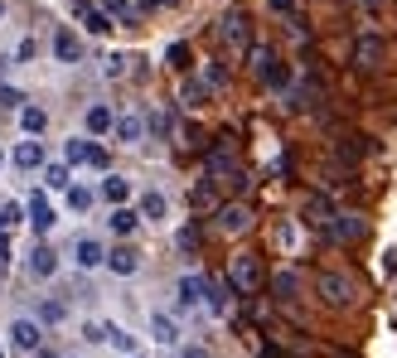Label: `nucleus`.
Here are the masks:
<instances>
[{
    "mask_svg": "<svg viewBox=\"0 0 397 358\" xmlns=\"http://www.w3.org/2000/svg\"><path fill=\"white\" fill-rule=\"evenodd\" d=\"M228 286H233L238 295H257V286H262V262H257L252 252H238L233 267H228Z\"/></svg>",
    "mask_w": 397,
    "mask_h": 358,
    "instance_id": "obj_1",
    "label": "nucleus"
},
{
    "mask_svg": "<svg viewBox=\"0 0 397 358\" xmlns=\"http://www.w3.org/2000/svg\"><path fill=\"white\" fill-rule=\"evenodd\" d=\"M5 257H10V242H5V233H0V262H5Z\"/></svg>",
    "mask_w": 397,
    "mask_h": 358,
    "instance_id": "obj_38",
    "label": "nucleus"
},
{
    "mask_svg": "<svg viewBox=\"0 0 397 358\" xmlns=\"http://www.w3.org/2000/svg\"><path fill=\"white\" fill-rule=\"evenodd\" d=\"M107 10H111L116 20H136V5H131V0H107Z\"/></svg>",
    "mask_w": 397,
    "mask_h": 358,
    "instance_id": "obj_31",
    "label": "nucleus"
},
{
    "mask_svg": "<svg viewBox=\"0 0 397 358\" xmlns=\"http://www.w3.org/2000/svg\"><path fill=\"white\" fill-rule=\"evenodd\" d=\"M68 208H73V213L93 208V189H68Z\"/></svg>",
    "mask_w": 397,
    "mask_h": 358,
    "instance_id": "obj_28",
    "label": "nucleus"
},
{
    "mask_svg": "<svg viewBox=\"0 0 397 358\" xmlns=\"http://www.w3.org/2000/svg\"><path fill=\"white\" fill-rule=\"evenodd\" d=\"M320 295H325L329 305H349V300H354V281L339 276V271H325V276H320Z\"/></svg>",
    "mask_w": 397,
    "mask_h": 358,
    "instance_id": "obj_3",
    "label": "nucleus"
},
{
    "mask_svg": "<svg viewBox=\"0 0 397 358\" xmlns=\"http://www.w3.org/2000/svg\"><path fill=\"white\" fill-rule=\"evenodd\" d=\"M20 126H24V131H29V136H39V131H44V126H49V116H44V111H39V107H20Z\"/></svg>",
    "mask_w": 397,
    "mask_h": 358,
    "instance_id": "obj_22",
    "label": "nucleus"
},
{
    "mask_svg": "<svg viewBox=\"0 0 397 358\" xmlns=\"http://www.w3.org/2000/svg\"><path fill=\"white\" fill-rule=\"evenodd\" d=\"M136 223H141V213H136V208H126V203H121V208H111V233H121V238H126V233H136Z\"/></svg>",
    "mask_w": 397,
    "mask_h": 358,
    "instance_id": "obj_20",
    "label": "nucleus"
},
{
    "mask_svg": "<svg viewBox=\"0 0 397 358\" xmlns=\"http://www.w3.org/2000/svg\"><path fill=\"white\" fill-rule=\"evenodd\" d=\"M63 315H68L63 300H44V305H39V325H63Z\"/></svg>",
    "mask_w": 397,
    "mask_h": 358,
    "instance_id": "obj_24",
    "label": "nucleus"
},
{
    "mask_svg": "<svg viewBox=\"0 0 397 358\" xmlns=\"http://www.w3.org/2000/svg\"><path fill=\"white\" fill-rule=\"evenodd\" d=\"M272 10H277V15H286V10H296V0H272Z\"/></svg>",
    "mask_w": 397,
    "mask_h": 358,
    "instance_id": "obj_36",
    "label": "nucleus"
},
{
    "mask_svg": "<svg viewBox=\"0 0 397 358\" xmlns=\"http://www.w3.org/2000/svg\"><path fill=\"white\" fill-rule=\"evenodd\" d=\"M146 5H170V0H146Z\"/></svg>",
    "mask_w": 397,
    "mask_h": 358,
    "instance_id": "obj_39",
    "label": "nucleus"
},
{
    "mask_svg": "<svg viewBox=\"0 0 397 358\" xmlns=\"http://www.w3.org/2000/svg\"><path fill=\"white\" fill-rule=\"evenodd\" d=\"M10 165H15V170H44V146H39V141H20V146L10 150Z\"/></svg>",
    "mask_w": 397,
    "mask_h": 358,
    "instance_id": "obj_5",
    "label": "nucleus"
},
{
    "mask_svg": "<svg viewBox=\"0 0 397 358\" xmlns=\"http://www.w3.org/2000/svg\"><path fill=\"white\" fill-rule=\"evenodd\" d=\"M107 339H111L121 354H136V339H131V334H121V329H107Z\"/></svg>",
    "mask_w": 397,
    "mask_h": 358,
    "instance_id": "obj_30",
    "label": "nucleus"
},
{
    "mask_svg": "<svg viewBox=\"0 0 397 358\" xmlns=\"http://www.w3.org/2000/svg\"><path fill=\"white\" fill-rule=\"evenodd\" d=\"M83 126H88L93 136H111L116 116H111V107H107V102H93V107H88V116H83Z\"/></svg>",
    "mask_w": 397,
    "mask_h": 358,
    "instance_id": "obj_10",
    "label": "nucleus"
},
{
    "mask_svg": "<svg viewBox=\"0 0 397 358\" xmlns=\"http://www.w3.org/2000/svg\"><path fill=\"white\" fill-rule=\"evenodd\" d=\"M29 271H34V276H54V271H59V252H54V247H34Z\"/></svg>",
    "mask_w": 397,
    "mask_h": 358,
    "instance_id": "obj_17",
    "label": "nucleus"
},
{
    "mask_svg": "<svg viewBox=\"0 0 397 358\" xmlns=\"http://www.w3.org/2000/svg\"><path fill=\"white\" fill-rule=\"evenodd\" d=\"M185 102H189V107H198V102H203V88H198V83H189V88H185Z\"/></svg>",
    "mask_w": 397,
    "mask_h": 358,
    "instance_id": "obj_35",
    "label": "nucleus"
},
{
    "mask_svg": "<svg viewBox=\"0 0 397 358\" xmlns=\"http://www.w3.org/2000/svg\"><path fill=\"white\" fill-rule=\"evenodd\" d=\"M233 165H238V141H233V136H223V141L208 150V170H213V175H228Z\"/></svg>",
    "mask_w": 397,
    "mask_h": 358,
    "instance_id": "obj_6",
    "label": "nucleus"
},
{
    "mask_svg": "<svg viewBox=\"0 0 397 358\" xmlns=\"http://www.w3.org/2000/svg\"><path fill=\"white\" fill-rule=\"evenodd\" d=\"M223 39L242 54V49H247V20H242V15H228V20H223Z\"/></svg>",
    "mask_w": 397,
    "mask_h": 358,
    "instance_id": "obj_13",
    "label": "nucleus"
},
{
    "mask_svg": "<svg viewBox=\"0 0 397 358\" xmlns=\"http://www.w3.org/2000/svg\"><path fill=\"white\" fill-rule=\"evenodd\" d=\"M170 68H189V49H185V44L170 49Z\"/></svg>",
    "mask_w": 397,
    "mask_h": 358,
    "instance_id": "obj_33",
    "label": "nucleus"
},
{
    "mask_svg": "<svg viewBox=\"0 0 397 358\" xmlns=\"http://www.w3.org/2000/svg\"><path fill=\"white\" fill-rule=\"evenodd\" d=\"M218 228L233 233V238L247 233V228H252V208H247V203H223V208H218Z\"/></svg>",
    "mask_w": 397,
    "mask_h": 358,
    "instance_id": "obj_4",
    "label": "nucleus"
},
{
    "mask_svg": "<svg viewBox=\"0 0 397 358\" xmlns=\"http://www.w3.org/2000/svg\"><path fill=\"white\" fill-rule=\"evenodd\" d=\"M39 344H44V325H39V320H29V315H15V320H10V349L34 354Z\"/></svg>",
    "mask_w": 397,
    "mask_h": 358,
    "instance_id": "obj_2",
    "label": "nucleus"
},
{
    "mask_svg": "<svg viewBox=\"0 0 397 358\" xmlns=\"http://www.w3.org/2000/svg\"><path fill=\"white\" fill-rule=\"evenodd\" d=\"M0 15H5V0H0Z\"/></svg>",
    "mask_w": 397,
    "mask_h": 358,
    "instance_id": "obj_40",
    "label": "nucleus"
},
{
    "mask_svg": "<svg viewBox=\"0 0 397 358\" xmlns=\"http://www.w3.org/2000/svg\"><path fill=\"white\" fill-rule=\"evenodd\" d=\"M180 358H208V349H185Z\"/></svg>",
    "mask_w": 397,
    "mask_h": 358,
    "instance_id": "obj_37",
    "label": "nucleus"
},
{
    "mask_svg": "<svg viewBox=\"0 0 397 358\" xmlns=\"http://www.w3.org/2000/svg\"><path fill=\"white\" fill-rule=\"evenodd\" d=\"M68 358H73V354H68Z\"/></svg>",
    "mask_w": 397,
    "mask_h": 358,
    "instance_id": "obj_42",
    "label": "nucleus"
},
{
    "mask_svg": "<svg viewBox=\"0 0 397 358\" xmlns=\"http://www.w3.org/2000/svg\"><path fill=\"white\" fill-rule=\"evenodd\" d=\"M305 213H310V223H329V218H334V208H329L325 199H310V203H305Z\"/></svg>",
    "mask_w": 397,
    "mask_h": 358,
    "instance_id": "obj_27",
    "label": "nucleus"
},
{
    "mask_svg": "<svg viewBox=\"0 0 397 358\" xmlns=\"http://www.w3.org/2000/svg\"><path fill=\"white\" fill-rule=\"evenodd\" d=\"M44 189H68V165H44Z\"/></svg>",
    "mask_w": 397,
    "mask_h": 358,
    "instance_id": "obj_26",
    "label": "nucleus"
},
{
    "mask_svg": "<svg viewBox=\"0 0 397 358\" xmlns=\"http://www.w3.org/2000/svg\"><path fill=\"white\" fill-rule=\"evenodd\" d=\"M325 228H329V238H334V242H359V238H364V223H359L354 213H334Z\"/></svg>",
    "mask_w": 397,
    "mask_h": 358,
    "instance_id": "obj_7",
    "label": "nucleus"
},
{
    "mask_svg": "<svg viewBox=\"0 0 397 358\" xmlns=\"http://www.w3.org/2000/svg\"><path fill=\"white\" fill-rule=\"evenodd\" d=\"M383 59V39H359V49H354V63L359 68H373Z\"/></svg>",
    "mask_w": 397,
    "mask_h": 358,
    "instance_id": "obj_18",
    "label": "nucleus"
},
{
    "mask_svg": "<svg viewBox=\"0 0 397 358\" xmlns=\"http://www.w3.org/2000/svg\"><path fill=\"white\" fill-rule=\"evenodd\" d=\"M63 155H68V165H83V160H88V141H68Z\"/></svg>",
    "mask_w": 397,
    "mask_h": 358,
    "instance_id": "obj_29",
    "label": "nucleus"
},
{
    "mask_svg": "<svg viewBox=\"0 0 397 358\" xmlns=\"http://www.w3.org/2000/svg\"><path fill=\"white\" fill-rule=\"evenodd\" d=\"M0 358H5V349H0Z\"/></svg>",
    "mask_w": 397,
    "mask_h": 358,
    "instance_id": "obj_41",
    "label": "nucleus"
},
{
    "mask_svg": "<svg viewBox=\"0 0 397 358\" xmlns=\"http://www.w3.org/2000/svg\"><path fill=\"white\" fill-rule=\"evenodd\" d=\"M73 262H78L83 271H93V267L107 262V247H102L98 238H78V242H73Z\"/></svg>",
    "mask_w": 397,
    "mask_h": 358,
    "instance_id": "obj_8",
    "label": "nucleus"
},
{
    "mask_svg": "<svg viewBox=\"0 0 397 358\" xmlns=\"http://www.w3.org/2000/svg\"><path fill=\"white\" fill-rule=\"evenodd\" d=\"M102 199L121 208V203L131 199V179H121V175H107V184H102Z\"/></svg>",
    "mask_w": 397,
    "mask_h": 358,
    "instance_id": "obj_15",
    "label": "nucleus"
},
{
    "mask_svg": "<svg viewBox=\"0 0 397 358\" xmlns=\"http://www.w3.org/2000/svg\"><path fill=\"white\" fill-rule=\"evenodd\" d=\"M107 267L116 271V276H136V267H141V257H136L131 247H116V252H107Z\"/></svg>",
    "mask_w": 397,
    "mask_h": 358,
    "instance_id": "obj_12",
    "label": "nucleus"
},
{
    "mask_svg": "<svg viewBox=\"0 0 397 358\" xmlns=\"http://www.w3.org/2000/svg\"><path fill=\"white\" fill-rule=\"evenodd\" d=\"M54 59H59V63H78V59H83V44H78L73 29H59V34H54Z\"/></svg>",
    "mask_w": 397,
    "mask_h": 358,
    "instance_id": "obj_9",
    "label": "nucleus"
},
{
    "mask_svg": "<svg viewBox=\"0 0 397 358\" xmlns=\"http://www.w3.org/2000/svg\"><path fill=\"white\" fill-rule=\"evenodd\" d=\"M150 339H155V344H175V339H180L175 320H170V315H150Z\"/></svg>",
    "mask_w": 397,
    "mask_h": 358,
    "instance_id": "obj_19",
    "label": "nucleus"
},
{
    "mask_svg": "<svg viewBox=\"0 0 397 358\" xmlns=\"http://www.w3.org/2000/svg\"><path fill=\"white\" fill-rule=\"evenodd\" d=\"M78 15H83V24H88L93 34H107V29H111V15H107V10H93L88 0H78Z\"/></svg>",
    "mask_w": 397,
    "mask_h": 358,
    "instance_id": "obj_16",
    "label": "nucleus"
},
{
    "mask_svg": "<svg viewBox=\"0 0 397 358\" xmlns=\"http://www.w3.org/2000/svg\"><path fill=\"white\" fill-rule=\"evenodd\" d=\"M29 218H34V228H39V233H49V228H54V223H59V218H54V208H49V199H44V194H34V199H29Z\"/></svg>",
    "mask_w": 397,
    "mask_h": 358,
    "instance_id": "obj_14",
    "label": "nucleus"
},
{
    "mask_svg": "<svg viewBox=\"0 0 397 358\" xmlns=\"http://www.w3.org/2000/svg\"><path fill=\"white\" fill-rule=\"evenodd\" d=\"M83 165H93V170H107V150L102 146H88V160Z\"/></svg>",
    "mask_w": 397,
    "mask_h": 358,
    "instance_id": "obj_32",
    "label": "nucleus"
},
{
    "mask_svg": "<svg viewBox=\"0 0 397 358\" xmlns=\"http://www.w3.org/2000/svg\"><path fill=\"white\" fill-rule=\"evenodd\" d=\"M203 300V276H180V305H198Z\"/></svg>",
    "mask_w": 397,
    "mask_h": 358,
    "instance_id": "obj_21",
    "label": "nucleus"
},
{
    "mask_svg": "<svg viewBox=\"0 0 397 358\" xmlns=\"http://www.w3.org/2000/svg\"><path fill=\"white\" fill-rule=\"evenodd\" d=\"M165 208H170V203H165V194H146V199H141V218H150V223H160V218H165Z\"/></svg>",
    "mask_w": 397,
    "mask_h": 358,
    "instance_id": "obj_23",
    "label": "nucleus"
},
{
    "mask_svg": "<svg viewBox=\"0 0 397 358\" xmlns=\"http://www.w3.org/2000/svg\"><path fill=\"white\" fill-rule=\"evenodd\" d=\"M15 59L24 63V59H34V39H20V49H15Z\"/></svg>",
    "mask_w": 397,
    "mask_h": 358,
    "instance_id": "obj_34",
    "label": "nucleus"
},
{
    "mask_svg": "<svg viewBox=\"0 0 397 358\" xmlns=\"http://www.w3.org/2000/svg\"><path fill=\"white\" fill-rule=\"evenodd\" d=\"M296 271H277V281H272V290H277V295H281V300H291V295H296Z\"/></svg>",
    "mask_w": 397,
    "mask_h": 358,
    "instance_id": "obj_25",
    "label": "nucleus"
},
{
    "mask_svg": "<svg viewBox=\"0 0 397 358\" xmlns=\"http://www.w3.org/2000/svg\"><path fill=\"white\" fill-rule=\"evenodd\" d=\"M111 136H116L121 146H136V141L146 136V121H141V116H116V126H111Z\"/></svg>",
    "mask_w": 397,
    "mask_h": 358,
    "instance_id": "obj_11",
    "label": "nucleus"
}]
</instances>
